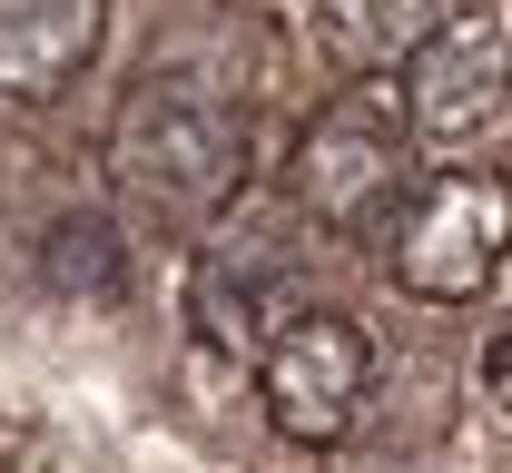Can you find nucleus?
<instances>
[{"label":"nucleus","mask_w":512,"mask_h":473,"mask_svg":"<svg viewBox=\"0 0 512 473\" xmlns=\"http://www.w3.org/2000/svg\"><path fill=\"white\" fill-rule=\"evenodd\" d=\"M109 178L148 217H217L247 188V99L217 69H148L109 119Z\"/></svg>","instance_id":"obj_1"},{"label":"nucleus","mask_w":512,"mask_h":473,"mask_svg":"<svg viewBox=\"0 0 512 473\" xmlns=\"http://www.w3.org/2000/svg\"><path fill=\"white\" fill-rule=\"evenodd\" d=\"M414 129L384 109L375 89L355 99H325L316 119L296 129V158H286V207L325 227V237H394V217L414 198Z\"/></svg>","instance_id":"obj_2"},{"label":"nucleus","mask_w":512,"mask_h":473,"mask_svg":"<svg viewBox=\"0 0 512 473\" xmlns=\"http://www.w3.org/2000/svg\"><path fill=\"white\" fill-rule=\"evenodd\" d=\"M296 227H306L296 207H237V217L207 227V247H197V267H188V316H197V336L217 345V355H266V345L316 306L306 296V237Z\"/></svg>","instance_id":"obj_3"},{"label":"nucleus","mask_w":512,"mask_h":473,"mask_svg":"<svg viewBox=\"0 0 512 473\" xmlns=\"http://www.w3.org/2000/svg\"><path fill=\"white\" fill-rule=\"evenodd\" d=\"M503 257H512V178H493V168H434L384 237L394 286L424 306H473Z\"/></svg>","instance_id":"obj_4"},{"label":"nucleus","mask_w":512,"mask_h":473,"mask_svg":"<svg viewBox=\"0 0 512 473\" xmlns=\"http://www.w3.org/2000/svg\"><path fill=\"white\" fill-rule=\"evenodd\" d=\"M512 119V0H453L404 60V129L424 148H473Z\"/></svg>","instance_id":"obj_5"},{"label":"nucleus","mask_w":512,"mask_h":473,"mask_svg":"<svg viewBox=\"0 0 512 473\" xmlns=\"http://www.w3.org/2000/svg\"><path fill=\"white\" fill-rule=\"evenodd\" d=\"M365 395H375V345L335 306H306L286 336L256 355V405H266V424L286 444H345Z\"/></svg>","instance_id":"obj_6"},{"label":"nucleus","mask_w":512,"mask_h":473,"mask_svg":"<svg viewBox=\"0 0 512 473\" xmlns=\"http://www.w3.org/2000/svg\"><path fill=\"white\" fill-rule=\"evenodd\" d=\"M109 40V0H0V99H60Z\"/></svg>","instance_id":"obj_7"},{"label":"nucleus","mask_w":512,"mask_h":473,"mask_svg":"<svg viewBox=\"0 0 512 473\" xmlns=\"http://www.w3.org/2000/svg\"><path fill=\"white\" fill-rule=\"evenodd\" d=\"M444 0H306V40L335 69H404L434 40Z\"/></svg>","instance_id":"obj_8"},{"label":"nucleus","mask_w":512,"mask_h":473,"mask_svg":"<svg viewBox=\"0 0 512 473\" xmlns=\"http://www.w3.org/2000/svg\"><path fill=\"white\" fill-rule=\"evenodd\" d=\"M483 296H493V345H512V257L493 267V286H483Z\"/></svg>","instance_id":"obj_9"},{"label":"nucleus","mask_w":512,"mask_h":473,"mask_svg":"<svg viewBox=\"0 0 512 473\" xmlns=\"http://www.w3.org/2000/svg\"><path fill=\"white\" fill-rule=\"evenodd\" d=\"M483 375H493V395H503V414H512V345H493V355H483Z\"/></svg>","instance_id":"obj_10"}]
</instances>
